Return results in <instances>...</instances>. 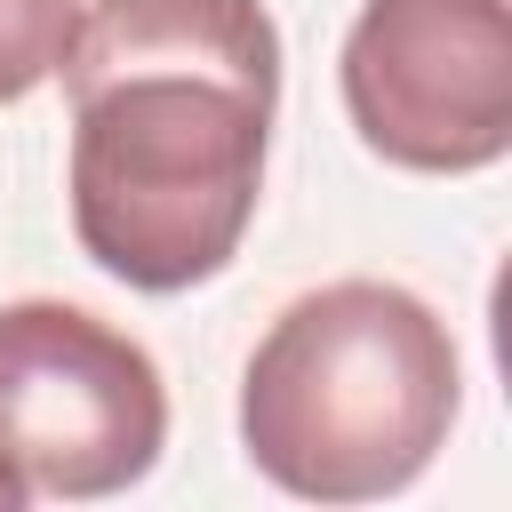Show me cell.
<instances>
[{
  "mask_svg": "<svg viewBox=\"0 0 512 512\" xmlns=\"http://www.w3.org/2000/svg\"><path fill=\"white\" fill-rule=\"evenodd\" d=\"M72 24H80V0H0V104L56 80Z\"/></svg>",
  "mask_w": 512,
  "mask_h": 512,
  "instance_id": "5b68a950",
  "label": "cell"
},
{
  "mask_svg": "<svg viewBox=\"0 0 512 512\" xmlns=\"http://www.w3.org/2000/svg\"><path fill=\"white\" fill-rule=\"evenodd\" d=\"M56 72L88 264L144 296L216 280L264 200L280 104L264 0H88Z\"/></svg>",
  "mask_w": 512,
  "mask_h": 512,
  "instance_id": "6da1fadb",
  "label": "cell"
},
{
  "mask_svg": "<svg viewBox=\"0 0 512 512\" xmlns=\"http://www.w3.org/2000/svg\"><path fill=\"white\" fill-rule=\"evenodd\" d=\"M24 504H32V488H24V480L0 464V512H24Z\"/></svg>",
  "mask_w": 512,
  "mask_h": 512,
  "instance_id": "8992f818",
  "label": "cell"
},
{
  "mask_svg": "<svg viewBox=\"0 0 512 512\" xmlns=\"http://www.w3.org/2000/svg\"><path fill=\"white\" fill-rule=\"evenodd\" d=\"M160 440L168 392L136 336L56 296L0 304V464L32 496H120L160 464Z\"/></svg>",
  "mask_w": 512,
  "mask_h": 512,
  "instance_id": "3957f363",
  "label": "cell"
},
{
  "mask_svg": "<svg viewBox=\"0 0 512 512\" xmlns=\"http://www.w3.org/2000/svg\"><path fill=\"white\" fill-rule=\"evenodd\" d=\"M336 80L376 160L496 168L512 152V0H360Z\"/></svg>",
  "mask_w": 512,
  "mask_h": 512,
  "instance_id": "277c9868",
  "label": "cell"
},
{
  "mask_svg": "<svg viewBox=\"0 0 512 512\" xmlns=\"http://www.w3.org/2000/svg\"><path fill=\"white\" fill-rule=\"evenodd\" d=\"M456 400V336L424 296L392 280H328L248 352L240 448L304 504H376L448 448Z\"/></svg>",
  "mask_w": 512,
  "mask_h": 512,
  "instance_id": "7a4b0ae2",
  "label": "cell"
}]
</instances>
